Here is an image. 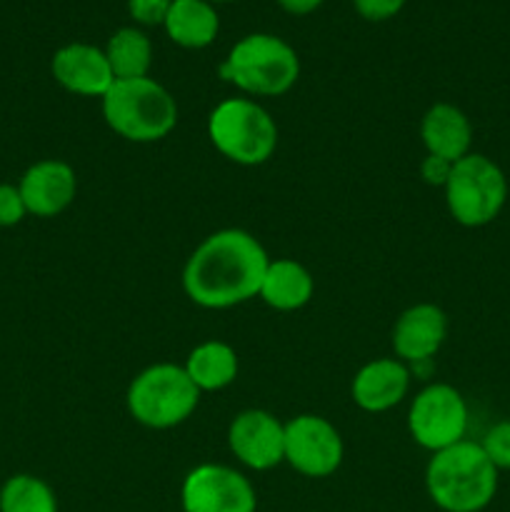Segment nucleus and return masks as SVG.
<instances>
[{
  "label": "nucleus",
  "instance_id": "obj_22",
  "mask_svg": "<svg viewBox=\"0 0 510 512\" xmlns=\"http://www.w3.org/2000/svg\"><path fill=\"white\" fill-rule=\"evenodd\" d=\"M490 463L498 470H510V420L493 425L480 443Z\"/></svg>",
  "mask_w": 510,
  "mask_h": 512
},
{
  "label": "nucleus",
  "instance_id": "obj_25",
  "mask_svg": "<svg viewBox=\"0 0 510 512\" xmlns=\"http://www.w3.org/2000/svg\"><path fill=\"white\" fill-rule=\"evenodd\" d=\"M355 10L363 15L365 20H388L403 10L405 0H353Z\"/></svg>",
  "mask_w": 510,
  "mask_h": 512
},
{
  "label": "nucleus",
  "instance_id": "obj_14",
  "mask_svg": "<svg viewBox=\"0 0 510 512\" xmlns=\"http://www.w3.org/2000/svg\"><path fill=\"white\" fill-rule=\"evenodd\" d=\"M448 318L433 303H420L405 310L393 328V348L403 363H425L445 343Z\"/></svg>",
  "mask_w": 510,
  "mask_h": 512
},
{
  "label": "nucleus",
  "instance_id": "obj_5",
  "mask_svg": "<svg viewBox=\"0 0 510 512\" xmlns=\"http://www.w3.org/2000/svg\"><path fill=\"white\" fill-rule=\"evenodd\" d=\"M210 143L238 165H263L278 148V125L268 110L248 98H228L208 118Z\"/></svg>",
  "mask_w": 510,
  "mask_h": 512
},
{
  "label": "nucleus",
  "instance_id": "obj_3",
  "mask_svg": "<svg viewBox=\"0 0 510 512\" xmlns=\"http://www.w3.org/2000/svg\"><path fill=\"white\" fill-rule=\"evenodd\" d=\"M103 118L110 130L130 143H155L178 123V103L153 78L115 80L103 95Z\"/></svg>",
  "mask_w": 510,
  "mask_h": 512
},
{
  "label": "nucleus",
  "instance_id": "obj_15",
  "mask_svg": "<svg viewBox=\"0 0 510 512\" xmlns=\"http://www.w3.org/2000/svg\"><path fill=\"white\" fill-rule=\"evenodd\" d=\"M410 373L403 360L380 358L363 365L353 378V403L365 413H385L405 398Z\"/></svg>",
  "mask_w": 510,
  "mask_h": 512
},
{
  "label": "nucleus",
  "instance_id": "obj_9",
  "mask_svg": "<svg viewBox=\"0 0 510 512\" xmlns=\"http://www.w3.org/2000/svg\"><path fill=\"white\" fill-rule=\"evenodd\" d=\"M343 438L320 415H298L285 423V463L305 478H328L343 463Z\"/></svg>",
  "mask_w": 510,
  "mask_h": 512
},
{
  "label": "nucleus",
  "instance_id": "obj_17",
  "mask_svg": "<svg viewBox=\"0 0 510 512\" xmlns=\"http://www.w3.org/2000/svg\"><path fill=\"white\" fill-rule=\"evenodd\" d=\"M313 290V275L305 265H300L298 260L280 258L268 263L258 295L270 308L280 310V313H293L310 303Z\"/></svg>",
  "mask_w": 510,
  "mask_h": 512
},
{
  "label": "nucleus",
  "instance_id": "obj_2",
  "mask_svg": "<svg viewBox=\"0 0 510 512\" xmlns=\"http://www.w3.org/2000/svg\"><path fill=\"white\" fill-rule=\"evenodd\" d=\"M430 500L445 512H480L498 490V468L488 460L480 443L460 440L438 450L425 470Z\"/></svg>",
  "mask_w": 510,
  "mask_h": 512
},
{
  "label": "nucleus",
  "instance_id": "obj_23",
  "mask_svg": "<svg viewBox=\"0 0 510 512\" xmlns=\"http://www.w3.org/2000/svg\"><path fill=\"white\" fill-rule=\"evenodd\" d=\"M173 0H128V13L140 25H163Z\"/></svg>",
  "mask_w": 510,
  "mask_h": 512
},
{
  "label": "nucleus",
  "instance_id": "obj_21",
  "mask_svg": "<svg viewBox=\"0 0 510 512\" xmlns=\"http://www.w3.org/2000/svg\"><path fill=\"white\" fill-rule=\"evenodd\" d=\"M0 512H58V500L35 475H13L0 490Z\"/></svg>",
  "mask_w": 510,
  "mask_h": 512
},
{
  "label": "nucleus",
  "instance_id": "obj_11",
  "mask_svg": "<svg viewBox=\"0 0 510 512\" xmlns=\"http://www.w3.org/2000/svg\"><path fill=\"white\" fill-rule=\"evenodd\" d=\"M228 445L250 470H270L285 460V425L268 410H243L230 423Z\"/></svg>",
  "mask_w": 510,
  "mask_h": 512
},
{
  "label": "nucleus",
  "instance_id": "obj_20",
  "mask_svg": "<svg viewBox=\"0 0 510 512\" xmlns=\"http://www.w3.org/2000/svg\"><path fill=\"white\" fill-rule=\"evenodd\" d=\"M105 58L115 80L148 78V70L153 65V43L143 30L120 28L110 35L105 45Z\"/></svg>",
  "mask_w": 510,
  "mask_h": 512
},
{
  "label": "nucleus",
  "instance_id": "obj_8",
  "mask_svg": "<svg viewBox=\"0 0 510 512\" xmlns=\"http://www.w3.org/2000/svg\"><path fill=\"white\" fill-rule=\"evenodd\" d=\"M408 430L415 443L425 450L450 448L465 440L468 405L453 385L435 383L415 395L408 413Z\"/></svg>",
  "mask_w": 510,
  "mask_h": 512
},
{
  "label": "nucleus",
  "instance_id": "obj_26",
  "mask_svg": "<svg viewBox=\"0 0 510 512\" xmlns=\"http://www.w3.org/2000/svg\"><path fill=\"white\" fill-rule=\"evenodd\" d=\"M453 165L455 163L438 158V155H428V158L423 160V165H420V175H423L425 183L433 185V188H445L450 173H453Z\"/></svg>",
  "mask_w": 510,
  "mask_h": 512
},
{
  "label": "nucleus",
  "instance_id": "obj_6",
  "mask_svg": "<svg viewBox=\"0 0 510 512\" xmlns=\"http://www.w3.org/2000/svg\"><path fill=\"white\" fill-rule=\"evenodd\" d=\"M200 390L188 378L185 368L173 363H158L145 368L130 383L125 403L140 425L153 430H168L185 423L198 408Z\"/></svg>",
  "mask_w": 510,
  "mask_h": 512
},
{
  "label": "nucleus",
  "instance_id": "obj_13",
  "mask_svg": "<svg viewBox=\"0 0 510 512\" xmlns=\"http://www.w3.org/2000/svg\"><path fill=\"white\" fill-rule=\"evenodd\" d=\"M53 78L63 85L68 93L83 95V98H100L113 88L115 75L110 70L105 50L90 43L63 45L53 55Z\"/></svg>",
  "mask_w": 510,
  "mask_h": 512
},
{
  "label": "nucleus",
  "instance_id": "obj_10",
  "mask_svg": "<svg viewBox=\"0 0 510 512\" xmlns=\"http://www.w3.org/2000/svg\"><path fill=\"white\" fill-rule=\"evenodd\" d=\"M185 512H255L258 498L250 480L228 465H198L180 490Z\"/></svg>",
  "mask_w": 510,
  "mask_h": 512
},
{
  "label": "nucleus",
  "instance_id": "obj_7",
  "mask_svg": "<svg viewBox=\"0 0 510 512\" xmlns=\"http://www.w3.org/2000/svg\"><path fill=\"white\" fill-rule=\"evenodd\" d=\"M443 190L450 215L465 228H483L493 223L508 200L505 173L480 153L460 158Z\"/></svg>",
  "mask_w": 510,
  "mask_h": 512
},
{
  "label": "nucleus",
  "instance_id": "obj_19",
  "mask_svg": "<svg viewBox=\"0 0 510 512\" xmlns=\"http://www.w3.org/2000/svg\"><path fill=\"white\" fill-rule=\"evenodd\" d=\"M183 368L200 393L203 390H223L238 378V355L228 343L208 340L188 355Z\"/></svg>",
  "mask_w": 510,
  "mask_h": 512
},
{
  "label": "nucleus",
  "instance_id": "obj_1",
  "mask_svg": "<svg viewBox=\"0 0 510 512\" xmlns=\"http://www.w3.org/2000/svg\"><path fill=\"white\" fill-rule=\"evenodd\" d=\"M268 253L255 235L228 228L208 235L183 270V290L208 310L235 308L260 293Z\"/></svg>",
  "mask_w": 510,
  "mask_h": 512
},
{
  "label": "nucleus",
  "instance_id": "obj_28",
  "mask_svg": "<svg viewBox=\"0 0 510 512\" xmlns=\"http://www.w3.org/2000/svg\"><path fill=\"white\" fill-rule=\"evenodd\" d=\"M208 3H225V0H208Z\"/></svg>",
  "mask_w": 510,
  "mask_h": 512
},
{
  "label": "nucleus",
  "instance_id": "obj_27",
  "mask_svg": "<svg viewBox=\"0 0 510 512\" xmlns=\"http://www.w3.org/2000/svg\"><path fill=\"white\" fill-rule=\"evenodd\" d=\"M280 8L290 15H308L323 5V0H278Z\"/></svg>",
  "mask_w": 510,
  "mask_h": 512
},
{
  "label": "nucleus",
  "instance_id": "obj_16",
  "mask_svg": "<svg viewBox=\"0 0 510 512\" xmlns=\"http://www.w3.org/2000/svg\"><path fill=\"white\" fill-rule=\"evenodd\" d=\"M420 138H423L428 155L458 163L470 153L473 143V125L468 115L450 103H435L420 123Z\"/></svg>",
  "mask_w": 510,
  "mask_h": 512
},
{
  "label": "nucleus",
  "instance_id": "obj_18",
  "mask_svg": "<svg viewBox=\"0 0 510 512\" xmlns=\"http://www.w3.org/2000/svg\"><path fill=\"white\" fill-rule=\"evenodd\" d=\"M163 28L175 45L198 50L218 38L220 18L208 0H173Z\"/></svg>",
  "mask_w": 510,
  "mask_h": 512
},
{
  "label": "nucleus",
  "instance_id": "obj_4",
  "mask_svg": "<svg viewBox=\"0 0 510 512\" xmlns=\"http://www.w3.org/2000/svg\"><path fill=\"white\" fill-rule=\"evenodd\" d=\"M218 73L225 83L235 85L243 93L275 98L295 85L300 60L293 45L278 35L250 33L230 48Z\"/></svg>",
  "mask_w": 510,
  "mask_h": 512
},
{
  "label": "nucleus",
  "instance_id": "obj_12",
  "mask_svg": "<svg viewBox=\"0 0 510 512\" xmlns=\"http://www.w3.org/2000/svg\"><path fill=\"white\" fill-rule=\"evenodd\" d=\"M18 190L30 215L55 218L75 200L78 178H75V170L63 160H40L25 170Z\"/></svg>",
  "mask_w": 510,
  "mask_h": 512
},
{
  "label": "nucleus",
  "instance_id": "obj_24",
  "mask_svg": "<svg viewBox=\"0 0 510 512\" xmlns=\"http://www.w3.org/2000/svg\"><path fill=\"white\" fill-rule=\"evenodd\" d=\"M23 195L15 185H0V228H13L25 218Z\"/></svg>",
  "mask_w": 510,
  "mask_h": 512
}]
</instances>
